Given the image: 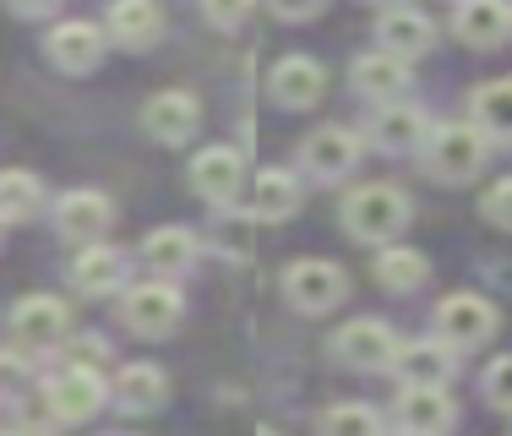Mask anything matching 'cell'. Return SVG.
<instances>
[{
  "label": "cell",
  "instance_id": "1",
  "mask_svg": "<svg viewBox=\"0 0 512 436\" xmlns=\"http://www.w3.org/2000/svg\"><path fill=\"white\" fill-rule=\"evenodd\" d=\"M404 224H409V197L398 186H360L344 202V229L365 246H387Z\"/></svg>",
  "mask_w": 512,
  "mask_h": 436
},
{
  "label": "cell",
  "instance_id": "2",
  "mask_svg": "<svg viewBox=\"0 0 512 436\" xmlns=\"http://www.w3.org/2000/svg\"><path fill=\"white\" fill-rule=\"evenodd\" d=\"M485 164V131L480 126H436L425 137V169L447 186H463L474 180Z\"/></svg>",
  "mask_w": 512,
  "mask_h": 436
},
{
  "label": "cell",
  "instance_id": "3",
  "mask_svg": "<svg viewBox=\"0 0 512 436\" xmlns=\"http://www.w3.org/2000/svg\"><path fill=\"white\" fill-rule=\"evenodd\" d=\"M344 295H349V273L338 268V262H322V257L289 262V273H284V300H289L295 311L322 317V311H333Z\"/></svg>",
  "mask_w": 512,
  "mask_h": 436
},
{
  "label": "cell",
  "instance_id": "4",
  "mask_svg": "<svg viewBox=\"0 0 512 436\" xmlns=\"http://www.w3.org/2000/svg\"><path fill=\"white\" fill-rule=\"evenodd\" d=\"M496 333V306L485 295H447L442 306H436V338H442L447 349H480L485 338Z\"/></svg>",
  "mask_w": 512,
  "mask_h": 436
},
{
  "label": "cell",
  "instance_id": "5",
  "mask_svg": "<svg viewBox=\"0 0 512 436\" xmlns=\"http://www.w3.org/2000/svg\"><path fill=\"white\" fill-rule=\"evenodd\" d=\"M71 333V306L55 295H22L11 306V338L22 349H55Z\"/></svg>",
  "mask_w": 512,
  "mask_h": 436
},
{
  "label": "cell",
  "instance_id": "6",
  "mask_svg": "<svg viewBox=\"0 0 512 436\" xmlns=\"http://www.w3.org/2000/svg\"><path fill=\"white\" fill-rule=\"evenodd\" d=\"M333 355L344 360L349 371H387V366H393V355H398V338H393V327H387V322L360 317V322H349V327H338V333H333Z\"/></svg>",
  "mask_w": 512,
  "mask_h": 436
},
{
  "label": "cell",
  "instance_id": "7",
  "mask_svg": "<svg viewBox=\"0 0 512 436\" xmlns=\"http://www.w3.org/2000/svg\"><path fill=\"white\" fill-rule=\"evenodd\" d=\"M44 398H50L55 420H71V426H82V420H93V415L104 409L109 387H104L99 371L71 366V371H60V377H50V387H44Z\"/></svg>",
  "mask_w": 512,
  "mask_h": 436
},
{
  "label": "cell",
  "instance_id": "8",
  "mask_svg": "<svg viewBox=\"0 0 512 436\" xmlns=\"http://www.w3.org/2000/svg\"><path fill=\"white\" fill-rule=\"evenodd\" d=\"M202 126V104H197V93H180V88H169V93H153L148 104H142V131H148L153 142H191V131Z\"/></svg>",
  "mask_w": 512,
  "mask_h": 436
},
{
  "label": "cell",
  "instance_id": "9",
  "mask_svg": "<svg viewBox=\"0 0 512 436\" xmlns=\"http://www.w3.org/2000/svg\"><path fill=\"white\" fill-rule=\"evenodd\" d=\"M109 224H115V202H109L104 191H66V197L55 202V229L66 240H77V246L104 240Z\"/></svg>",
  "mask_w": 512,
  "mask_h": 436
},
{
  "label": "cell",
  "instance_id": "10",
  "mask_svg": "<svg viewBox=\"0 0 512 436\" xmlns=\"http://www.w3.org/2000/svg\"><path fill=\"white\" fill-rule=\"evenodd\" d=\"M191 186H197L202 202L229 208V202L240 197V186H246V159H240L235 148H202L197 159H191Z\"/></svg>",
  "mask_w": 512,
  "mask_h": 436
},
{
  "label": "cell",
  "instance_id": "11",
  "mask_svg": "<svg viewBox=\"0 0 512 436\" xmlns=\"http://www.w3.org/2000/svg\"><path fill=\"white\" fill-rule=\"evenodd\" d=\"M120 317H126L131 333L164 338L169 327L180 322V289H175V284H137V289H126V306H120Z\"/></svg>",
  "mask_w": 512,
  "mask_h": 436
},
{
  "label": "cell",
  "instance_id": "12",
  "mask_svg": "<svg viewBox=\"0 0 512 436\" xmlns=\"http://www.w3.org/2000/svg\"><path fill=\"white\" fill-rule=\"evenodd\" d=\"M300 164H306V175H316V180H344L349 169L360 164V137L349 126H322L306 137Z\"/></svg>",
  "mask_w": 512,
  "mask_h": 436
},
{
  "label": "cell",
  "instance_id": "13",
  "mask_svg": "<svg viewBox=\"0 0 512 436\" xmlns=\"http://www.w3.org/2000/svg\"><path fill=\"white\" fill-rule=\"evenodd\" d=\"M453 349L442 344V338H414V344H398V355H393V371H398V382L404 387H447L453 382Z\"/></svg>",
  "mask_w": 512,
  "mask_h": 436
},
{
  "label": "cell",
  "instance_id": "14",
  "mask_svg": "<svg viewBox=\"0 0 512 436\" xmlns=\"http://www.w3.org/2000/svg\"><path fill=\"white\" fill-rule=\"evenodd\" d=\"M267 88H273V99L284 109H311L327 93V71H322V60H311V55H289L273 66Z\"/></svg>",
  "mask_w": 512,
  "mask_h": 436
},
{
  "label": "cell",
  "instance_id": "15",
  "mask_svg": "<svg viewBox=\"0 0 512 436\" xmlns=\"http://www.w3.org/2000/svg\"><path fill=\"white\" fill-rule=\"evenodd\" d=\"M109 50V33L93 28V22H60L50 33V60L60 71H71V77H82V71H93Z\"/></svg>",
  "mask_w": 512,
  "mask_h": 436
},
{
  "label": "cell",
  "instance_id": "16",
  "mask_svg": "<svg viewBox=\"0 0 512 436\" xmlns=\"http://www.w3.org/2000/svg\"><path fill=\"white\" fill-rule=\"evenodd\" d=\"M126 273H131L126 251L93 240V246H82L77 262H71V289H82V295H115V289L126 284Z\"/></svg>",
  "mask_w": 512,
  "mask_h": 436
},
{
  "label": "cell",
  "instance_id": "17",
  "mask_svg": "<svg viewBox=\"0 0 512 436\" xmlns=\"http://www.w3.org/2000/svg\"><path fill=\"white\" fill-rule=\"evenodd\" d=\"M300 208V180L289 169H262L246 191V218L256 224H284L289 213Z\"/></svg>",
  "mask_w": 512,
  "mask_h": 436
},
{
  "label": "cell",
  "instance_id": "18",
  "mask_svg": "<svg viewBox=\"0 0 512 436\" xmlns=\"http://www.w3.org/2000/svg\"><path fill=\"white\" fill-rule=\"evenodd\" d=\"M104 33H109V44L148 50V44H158V33H164V11H158V0H115Z\"/></svg>",
  "mask_w": 512,
  "mask_h": 436
},
{
  "label": "cell",
  "instance_id": "19",
  "mask_svg": "<svg viewBox=\"0 0 512 436\" xmlns=\"http://www.w3.org/2000/svg\"><path fill=\"white\" fill-rule=\"evenodd\" d=\"M453 28H458L463 44H474V50H496L512 33V11H507V0H458Z\"/></svg>",
  "mask_w": 512,
  "mask_h": 436
},
{
  "label": "cell",
  "instance_id": "20",
  "mask_svg": "<svg viewBox=\"0 0 512 436\" xmlns=\"http://www.w3.org/2000/svg\"><path fill=\"white\" fill-rule=\"evenodd\" d=\"M398 420H404V431L442 436L458 420V404L447 398V387H404V398H398Z\"/></svg>",
  "mask_w": 512,
  "mask_h": 436
},
{
  "label": "cell",
  "instance_id": "21",
  "mask_svg": "<svg viewBox=\"0 0 512 436\" xmlns=\"http://www.w3.org/2000/svg\"><path fill=\"white\" fill-rule=\"evenodd\" d=\"M376 44H382L387 55H398V60H414V55H425L436 44V28L420 17V11L393 6V11H382V22H376Z\"/></svg>",
  "mask_w": 512,
  "mask_h": 436
},
{
  "label": "cell",
  "instance_id": "22",
  "mask_svg": "<svg viewBox=\"0 0 512 436\" xmlns=\"http://www.w3.org/2000/svg\"><path fill=\"white\" fill-rule=\"evenodd\" d=\"M371 131H376V148L409 153V148H425V137H431V120H425L420 104H382V115L371 120Z\"/></svg>",
  "mask_w": 512,
  "mask_h": 436
},
{
  "label": "cell",
  "instance_id": "23",
  "mask_svg": "<svg viewBox=\"0 0 512 436\" xmlns=\"http://www.w3.org/2000/svg\"><path fill=\"white\" fill-rule=\"evenodd\" d=\"M349 82H355V93H365V99L393 104L398 93L409 88V60H398V55H387V50L360 55V60H355V71H349Z\"/></svg>",
  "mask_w": 512,
  "mask_h": 436
},
{
  "label": "cell",
  "instance_id": "24",
  "mask_svg": "<svg viewBox=\"0 0 512 436\" xmlns=\"http://www.w3.org/2000/svg\"><path fill=\"white\" fill-rule=\"evenodd\" d=\"M115 398L126 415H153V409H164V398H169V377L158 366H126L115 377Z\"/></svg>",
  "mask_w": 512,
  "mask_h": 436
},
{
  "label": "cell",
  "instance_id": "25",
  "mask_svg": "<svg viewBox=\"0 0 512 436\" xmlns=\"http://www.w3.org/2000/svg\"><path fill=\"white\" fill-rule=\"evenodd\" d=\"M142 262L158 268V273H186L191 262H197V235H191V229H180V224L153 229V235L142 240Z\"/></svg>",
  "mask_w": 512,
  "mask_h": 436
},
{
  "label": "cell",
  "instance_id": "26",
  "mask_svg": "<svg viewBox=\"0 0 512 436\" xmlns=\"http://www.w3.org/2000/svg\"><path fill=\"white\" fill-rule=\"evenodd\" d=\"M425 278H431V262H425V251H414V246H387L382 257H376V284L393 289V295H414Z\"/></svg>",
  "mask_w": 512,
  "mask_h": 436
},
{
  "label": "cell",
  "instance_id": "27",
  "mask_svg": "<svg viewBox=\"0 0 512 436\" xmlns=\"http://www.w3.org/2000/svg\"><path fill=\"white\" fill-rule=\"evenodd\" d=\"M44 202V180L28 169H0V224H22Z\"/></svg>",
  "mask_w": 512,
  "mask_h": 436
},
{
  "label": "cell",
  "instance_id": "28",
  "mask_svg": "<svg viewBox=\"0 0 512 436\" xmlns=\"http://www.w3.org/2000/svg\"><path fill=\"white\" fill-rule=\"evenodd\" d=\"M474 126L496 142H512V77L485 82V88L474 93Z\"/></svg>",
  "mask_w": 512,
  "mask_h": 436
},
{
  "label": "cell",
  "instance_id": "29",
  "mask_svg": "<svg viewBox=\"0 0 512 436\" xmlns=\"http://www.w3.org/2000/svg\"><path fill=\"white\" fill-rule=\"evenodd\" d=\"M316 431H322V436H387L382 431V415H376V409H365V404H333Z\"/></svg>",
  "mask_w": 512,
  "mask_h": 436
},
{
  "label": "cell",
  "instance_id": "30",
  "mask_svg": "<svg viewBox=\"0 0 512 436\" xmlns=\"http://www.w3.org/2000/svg\"><path fill=\"white\" fill-rule=\"evenodd\" d=\"M480 213L491 218L496 229H512V180H496L491 191H485V202H480Z\"/></svg>",
  "mask_w": 512,
  "mask_h": 436
},
{
  "label": "cell",
  "instance_id": "31",
  "mask_svg": "<svg viewBox=\"0 0 512 436\" xmlns=\"http://www.w3.org/2000/svg\"><path fill=\"white\" fill-rule=\"evenodd\" d=\"M251 6L256 0H202V11H207L213 28H240V22L251 17Z\"/></svg>",
  "mask_w": 512,
  "mask_h": 436
},
{
  "label": "cell",
  "instance_id": "32",
  "mask_svg": "<svg viewBox=\"0 0 512 436\" xmlns=\"http://www.w3.org/2000/svg\"><path fill=\"white\" fill-rule=\"evenodd\" d=\"M485 398H491L496 409H512V355H502L485 371Z\"/></svg>",
  "mask_w": 512,
  "mask_h": 436
},
{
  "label": "cell",
  "instance_id": "33",
  "mask_svg": "<svg viewBox=\"0 0 512 436\" xmlns=\"http://www.w3.org/2000/svg\"><path fill=\"white\" fill-rule=\"evenodd\" d=\"M273 11L284 22H311L316 11H322V0H273Z\"/></svg>",
  "mask_w": 512,
  "mask_h": 436
},
{
  "label": "cell",
  "instance_id": "34",
  "mask_svg": "<svg viewBox=\"0 0 512 436\" xmlns=\"http://www.w3.org/2000/svg\"><path fill=\"white\" fill-rule=\"evenodd\" d=\"M60 0H11V11H17V17H44V11H55Z\"/></svg>",
  "mask_w": 512,
  "mask_h": 436
},
{
  "label": "cell",
  "instance_id": "35",
  "mask_svg": "<svg viewBox=\"0 0 512 436\" xmlns=\"http://www.w3.org/2000/svg\"><path fill=\"white\" fill-rule=\"evenodd\" d=\"M6 436H50V431H39V426H22V431H6Z\"/></svg>",
  "mask_w": 512,
  "mask_h": 436
},
{
  "label": "cell",
  "instance_id": "36",
  "mask_svg": "<svg viewBox=\"0 0 512 436\" xmlns=\"http://www.w3.org/2000/svg\"><path fill=\"white\" fill-rule=\"evenodd\" d=\"M104 436H137V431H104Z\"/></svg>",
  "mask_w": 512,
  "mask_h": 436
},
{
  "label": "cell",
  "instance_id": "37",
  "mask_svg": "<svg viewBox=\"0 0 512 436\" xmlns=\"http://www.w3.org/2000/svg\"><path fill=\"white\" fill-rule=\"evenodd\" d=\"M409 436H425V431H409Z\"/></svg>",
  "mask_w": 512,
  "mask_h": 436
},
{
  "label": "cell",
  "instance_id": "38",
  "mask_svg": "<svg viewBox=\"0 0 512 436\" xmlns=\"http://www.w3.org/2000/svg\"><path fill=\"white\" fill-rule=\"evenodd\" d=\"M382 6H387V0H382Z\"/></svg>",
  "mask_w": 512,
  "mask_h": 436
}]
</instances>
